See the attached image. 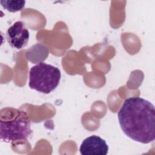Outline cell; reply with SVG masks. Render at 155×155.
<instances>
[{"instance_id": "obj_1", "label": "cell", "mask_w": 155, "mask_h": 155, "mask_svg": "<svg viewBox=\"0 0 155 155\" xmlns=\"http://www.w3.org/2000/svg\"><path fill=\"white\" fill-rule=\"evenodd\" d=\"M123 132L130 139L149 143L155 139V109L150 101L140 97L126 99L117 113Z\"/></svg>"}, {"instance_id": "obj_2", "label": "cell", "mask_w": 155, "mask_h": 155, "mask_svg": "<svg viewBox=\"0 0 155 155\" xmlns=\"http://www.w3.org/2000/svg\"><path fill=\"white\" fill-rule=\"evenodd\" d=\"M61 77L58 68L41 62L30 68L28 86L37 91L48 94L58 86Z\"/></svg>"}, {"instance_id": "obj_3", "label": "cell", "mask_w": 155, "mask_h": 155, "mask_svg": "<svg viewBox=\"0 0 155 155\" xmlns=\"http://www.w3.org/2000/svg\"><path fill=\"white\" fill-rule=\"evenodd\" d=\"M30 121L27 114L17 110L16 116L10 120L0 121V139L4 142L26 140L32 134Z\"/></svg>"}, {"instance_id": "obj_4", "label": "cell", "mask_w": 155, "mask_h": 155, "mask_svg": "<svg viewBox=\"0 0 155 155\" xmlns=\"http://www.w3.org/2000/svg\"><path fill=\"white\" fill-rule=\"evenodd\" d=\"M29 31L22 21L15 22L7 31V39L9 44L16 49L25 47L29 40Z\"/></svg>"}, {"instance_id": "obj_5", "label": "cell", "mask_w": 155, "mask_h": 155, "mask_svg": "<svg viewBox=\"0 0 155 155\" xmlns=\"http://www.w3.org/2000/svg\"><path fill=\"white\" fill-rule=\"evenodd\" d=\"M79 150L82 155H106L108 152V146L104 139L93 135L83 140Z\"/></svg>"}, {"instance_id": "obj_6", "label": "cell", "mask_w": 155, "mask_h": 155, "mask_svg": "<svg viewBox=\"0 0 155 155\" xmlns=\"http://www.w3.org/2000/svg\"><path fill=\"white\" fill-rule=\"evenodd\" d=\"M0 3L4 8L10 12L21 11L25 7V1H1Z\"/></svg>"}]
</instances>
